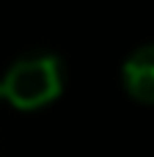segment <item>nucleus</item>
<instances>
[{
	"label": "nucleus",
	"mask_w": 154,
	"mask_h": 157,
	"mask_svg": "<svg viewBox=\"0 0 154 157\" xmlns=\"http://www.w3.org/2000/svg\"><path fill=\"white\" fill-rule=\"evenodd\" d=\"M63 61L52 52H28L3 75V99L17 110H39L55 102L63 91Z\"/></svg>",
	"instance_id": "obj_1"
},
{
	"label": "nucleus",
	"mask_w": 154,
	"mask_h": 157,
	"mask_svg": "<svg viewBox=\"0 0 154 157\" xmlns=\"http://www.w3.org/2000/svg\"><path fill=\"white\" fill-rule=\"evenodd\" d=\"M121 83L135 102L154 105V41L127 55L121 66Z\"/></svg>",
	"instance_id": "obj_2"
},
{
	"label": "nucleus",
	"mask_w": 154,
	"mask_h": 157,
	"mask_svg": "<svg viewBox=\"0 0 154 157\" xmlns=\"http://www.w3.org/2000/svg\"><path fill=\"white\" fill-rule=\"evenodd\" d=\"M0 102H6V99H3V86H0Z\"/></svg>",
	"instance_id": "obj_3"
}]
</instances>
